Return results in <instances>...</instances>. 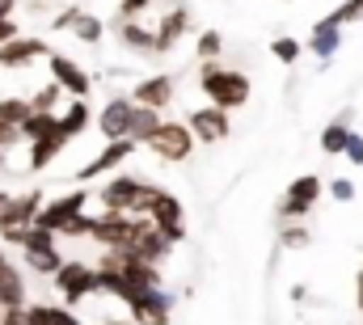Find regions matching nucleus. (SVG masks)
Instances as JSON below:
<instances>
[{
  "mask_svg": "<svg viewBox=\"0 0 363 325\" xmlns=\"http://www.w3.org/2000/svg\"><path fill=\"white\" fill-rule=\"evenodd\" d=\"M199 89L220 110H241V106H250V93H254L245 72L224 68V64H199Z\"/></svg>",
  "mask_w": 363,
  "mask_h": 325,
  "instance_id": "f257e3e1",
  "label": "nucleus"
},
{
  "mask_svg": "<svg viewBox=\"0 0 363 325\" xmlns=\"http://www.w3.org/2000/svg\"><path fill=\"white\" fill-rule=\"evenodd\" d=\"M51 283H55V292H60V300H64L68 309L81 304V300H89V296H101L97 266L81 262V258H68V262L60 266V275H51Z\"/></svg>",
  "mask_w": 363,
  "mask_h": 325,
  "instance_id": "f03ea898",
  "label": "nucleus"
},
{
  "mask_svg": "<svg viewBox=\"0 0 363 325\" xmlns=\"http://www.w3.org/2000/svg\"><path fill=\"white\" fill-rule=\"evenodd\" d=\"M17 249H21L26 266L38 270L43 279H47V275H60V266L68 262V258L60 253V233H47V228H26V237H21Z\"/></svg>",
  "mask_w": 363,
  "mask_h": 325,
  "instance_id": "7ed1b4c3",
  "label": "nucleus"
},
{
  "mask_svg": "<svg viewBox=\"0 0 363 325\" xmlns=\"http://www.w3.org/2000/svg\"><path fill=\"white\" fill-rule=\"evenodd\" d=\"M325 194H330V190H325V182H321L317 173H300V177L287 186L283 203H279V220H283V224L304 220V216L317 207V199H325Z\"/></svg>",
  "mask_w": 363,
  "mask_h": 325,
  "instance_id": "20e7f679",
  "label": "nucleus"
},
{
  "mask_svg": "<svg viewBox=\"0 0 363 325\" xmlns=\"http://www.w3.org/2000/svg\"><path fill=\"white\" fill-rule=\"evenodd\" d=\"M194 144H199V136L190 131V123H174V119H165V127L144 144L152 157H161V161L169 165H182L190 153H194Z\"/></svg>",
  "mask_w": 363,
  "mask_h": 325,
  "instance_id": "39448f33",
  "label": "nucleus"
},
{
  "mask_svg": "<svg viewBox=\"0 0 363 325\" xmlns=\"http://www.w3.org/2000/svg\"><path fill=\"white\" fill-rule=\"evenodd\" d=\"M135 216H148L157 228H182L186 224V211H182V199L165 186H152L144 182V199H140V211Z\"/></svg>",
  "mask_w": 363,
  "mask_h": 325,
  "instance_id": "423d86ee",
  "label": "nucleus"
},
{
  "mask_svg": "<svg viewBox=\"0 0 363 325\" xmlns=\"http://www.w3.org/2000/svg\"><path fill=\"white\" fill-rule=\"evenodd\" d=\"M93 194H85V186L81 190H68V194H60V199H47V207L38 211V220H34V228H47V233H68V224L77 220V216H85V203H89Z\"/></svg>",
  "mask_w": 363,
  "mask_h": 325,
  "instance_id": "0eeeda50",
  "label": "nucleus"
},
{
  "mask_svg": "<svg viewBox=\"0 0 363 325\" xmlns=\"http://www.w3.org/2000/svg\"><path fill=\"white\" fill-rule=\"evenodd\" d=\"M93 199L101 203V211H127V216H135V211H140V199H144V182L131 177V173H118V177H110Z\"/></svg>",
  "mask_w": 363,
  "mask_h": 325,
  "instance_id": "6e6552de",
  "label": "nucleus"
},
{
  "mask_svg": "<svg viewBox=\"0 0 363 325\" xmlns=\"http://www.w3.org/2000/svg\"><path fill=\"white\" fill-rule=\"evenodd\" d=\"M43 207H47V194H43V190L9 194L4 207H0V237H9L13 228H34V220H38Z\"/></svg>",
  "mask_w": 363,
  "mask_h": 325,
  "instance_id": "1a4fd4ad",
  "label": "nucleus"
},
{
  "mask_svg": "<svg viewBox=\"0 0 363 325\" xmlns=\"http://www.w3.org/2000/svg\"><path fill=\"white\" fill-rule=\"evenodd\" d=\"M123 253H131V258H140V262L161 266V262L174 253V245H169V237H165L148 216H135V237H131V245H127Z\"/></svg>",
  "mask_w": 363,
  "mask_h": 325,
  "instance_id": "9d476101",
  "label": "nucleus"
},
{
  "mask_svg": "<svg viewBox=\"0 0 363 325\" xmlns=\"http://www.w3.org/2000/svg\"><path fill=\"white\" fill-rule=\"evenodd\" d=\"M131 114H135V97L123 93V97H110L101 110H97V131L106 144L114 140H131Z\"/></svg>",
  "mask_w": 363,
  "mask_h": 325,
  "instance_id": "9b49d317",
  "label": "nucleus"
},
{
  "mask_svg": "<svg viewBox=\"0 0 363 325\" xmlns=\"http://www.w3.org/2000/svg\"><path fill=\"white\" fill-rule=\"evenodd\" d=\"M47 72H51L55 84H64L68 97H89L93 93V77L72 60V55H64V51H51V55H47Z\"/></svg>",
  "mask_w": 363,
  "mask_h": 325,
  "instance_id": "f8f14e48",
  "label": "nucleus"
},
{
  "mask_svg": "<svg viewBox=\"0 0 363 325\" xmlns=\"http://www.w3.org/2000/svg\"><path fill=\"white\" fill-rule=\"evenodd\" d=\"M186 123H190V131L199 136V144H220V140H228V131H233L228 110H220V106H211V101L199 106V110H190Z\"/></svg>",
  "mask_w": 363,
  "mask_h": 325,
  "instance_id": "ddd939ff",
  "label": "nucleus"
},
{
  "mask_svg": "<svg viewBox=\"0 0 363 325\" xmlns=\"http://www.w3.org/2000/svg\"><path fill=\"white\" fill-rule=\"evenodd\" d=\"M135 237V216L127 211H101L97 216V228H93V241L101 249H127Z\"/></svg>",
  "mask_w": 363,
  "mask_h": 325,
  "instance_id": "4468645a",
  "label": "nucleus"
},
{
  "mask_svg": "<svg viewBox=\"0 0 363 325\" xmlns=\"http://www.w3.org/2000/svg\"><path fill=\"white\" fill-rule=\"evenodd\" d=\"M127 309H131V321L135 325H169L174 296H169L165 287H152V292H140Z\"/></svg>",
  "mask_w": 363,
  "mask_h": 325,
  "instance_id": "2eb2a0df",
  "label": "nucleus"
},
{
  "mask_svg": "<svg viewBox=\"0 0 363 325\" xmlns=\"http://www.w3.org/2000/svg\"><path fill=\"white\" fill-rule=\"evenodd\" d=\"M135 106H152V110H169L174 97H178V77L169 72H157V77H140L135 89H131Z\"/></svg>",
  "mask_w": 363,
  "mask_h": 325,
  "instance_id": "dca6fc26",
  "label": "nucleus"
},
{
  "mask_svg": "<svg viewBox=\"0 0 363 325\" xmlns=\"http://www.w3.org/2000/svg\"><path fill=\"white\" fill-rule=\"evenodd\" d=\"M106 258L118 266V275H123L135 292H152V287H161V270H157L152 262H140V258H131V253H123V249H106Z\"/></svg>",
  "mask_w": 363,
  "mask_h": 325,
  "instance_id": "f3484780",
  "label": "nucleus"
},
{
  "mask_svg": "<svg viewBox=\"0 0 363 325\" xmlns=\"http://www.w3.org/2000/svg\"><path fill=\"white\" fill-rule=\"evenodd\" d=\"M317 60H321V68L338 55V47H342V21H338V13H325L317 26H313V34H308V43H304Z\"/></svg>",
  "mask_w": 363,
  "mask_h": 325,
  "instance_id": "a211bd4d",
  "label": "nucleus"
},
{
  "mask_svg": "<svg viewBox=\"0 0 363 325\" xmlns=\"http://www.w3.org/2000/svg\"><path fill=\"white\" fill-rule=\"evenodd\" d=\"M47 55H51V47H47L43 38L21 34V38H13V43L0 47V68H30V64H38V60H47Z\"/></svg>",
  "mask_w": 363,
  "mask_h": 325,
  "instance_id": "6ab92c4d",
  "label": "nucleus"
},
{
  "mask_svg": "<svg viewBox=\"0 0 363 325\" xmlns=\"http://www.w3.org/2000/svg\"><path fill=\"white\" fill-rule=\"evenodd\" d=\"M135 148H144V144H135V140H114V144H106V148H101V153H97V157H93L89 165H81V169H77V182L85 186V182H93V177L110 173L114 165L127 161V157H131Z\"/></svg>",
  "mask_w": 363,
  "mask_h": 325,
  "instance_id": "aec40b11",
  "label": "nucleus"
},
{
  "mask_svg": "<svg viewBox=\"0 0 363 325\" xmlns=\"http://www.w3.org/2000/svg\"><path fill=\"white\" fill-rule=\"evenodd\" d=\"M186 30H190V13H186V4H174L157 21V55H169L182 38H186Z\"/></svg>",
  "mask_w": 363,
  "mask_h": 325,
  "instance_id": "412c9836",
  "label": "nucleus"
},
{
  "mask_svg": "<svg viewBox=\"0 0 363 325\" xmlns=\"http://www.w3.org/2000/svg\"><path fill=\"white\" fill-rule=\"evenodd\" d=\"M114 34H118V43H123L127 51H135V55H157V26H144L140 17H131V21H118Z\"/></svg>",
  "mask_w": 363,
  "mask_h": 325,
  "instance_id": "4be33fe9",
  "label": "nucleus"
},
{
  "mask_svg": "<svg viewBox=\"0 0 363 325\" xmlns=\"http://www.w3.org/2000/svg\"><path fill=\"white\" fill-rule=\"evenodd\" d=\"M30 304V283H26V270L21 266H4L0 270V309H26Z\"/></svg>",
  "mask_w": 363,
  "mask_h": 325,
  "instance_id": "5701e85b",
  "label": "nucleus"
},
{
  "mask_svg": "<svg viewBox=\"0 0 363 325\" xmlns=\"http://www.w3.org/2000/svg\"><path fill=\"white\" fill-rule=\"evenodd\" d=\"M68 144H72V136H68L64 127H60L55 136H47V140H34V144H30V165H26V169H34V173H38V169H47V165L55 161Z\"/></svg>",
  "mask_w": 363,
  "mask_h": 325,
  "instance_id": "b1692460",
  "label": "nucleus"
},
{
  "mask_svg": "<svg viewBox=\"0 0 363 325\" xmlns=\"http://www.w3.org/2000/svg\"><path fill=\"white\" fill-rule=\"evenodd\" d=\"M161 127H165V110L135 106V114H131V140H135V144H148V140H152Z\"/></svg>",
  "mask_w": 363,
  "mask_h": 325,
  "instance_id": "393cba45",
  "label": "nucleus"
},
{
  "mask_svg": "<svg viewBox=\"0 0 363 325\" xmlns=\"http://www.w3.org/2000/svg\"><path fill=\"white\" fill-rule=\"evenodd\" d=\"M60 123H64V131L77 140V136H85V127L93 123V110H89V97H72L68 101V110L60 114Z\"/></svg>",
  "mask_w": 363,
  "mask_h": 325,
  "instance_id": "a878e982",
  "label": "nucleus"
},
{
  "mask_svg": "<svg viewBox=\"0 0 363 325\" xmlns=\"http://www.w3.org/2000/svg\"><path fill=\"white\" fill-rule=\"evenodd\" d=\"M30 317H34V325H85L68 304H30Z\"/></svg>",
  "mask_w": 363,
  "mask_h": 325,
  "instance_id": "bb28decb",
  "label": "nucleus"
},
{
  "mask_svg": "<svg viewBox=\"0 0 363 325\" xmlns=\"http://www.w3.org/2000/svg\"><path fill=\"white\" fill-rule=\"evenodd\" d=\"M317 144H321V153H325V157H347V144H351V127L334 119V123L321 131V140H317Z\"/></svg>",
  "mask_w": 363,
  "mask_h": 325,
  "instance_id": "cd10ccee",
  "label": "nucleus"
},
{
  "mask_svg": "<svg viewBox=\"0 0 363 325\" xmlns=\"http://www.w3.org/2000/svg\"><path fill=\"white\" fill-rule=\"evenodd\" d=\"M60 127H64V123H60V114H38V110H34V114L21 123V136L34 144V140H47V136H55Z\"/></svg>",
  "mask_w": 363,
  "mask_h": 325,
  "instance_id": "c85d7f7f",
  "label": "nucleus"
},
{
  "mask_svg": "<svg viewBox=\"0 0 363 325\" xmlns=\"http://www.w3.org/2000/svg\"><path fill=\"white\" fill-rule=\"evenodd\" d=\"M220 51H224V34H220V30H203V34L194 38V55H199V64H216Z\"/></svg>",
  "mask_w": 363,
  "mask_h": 325,
  "instance_id": "c756f323",
  "label": "nucleus"
},
{
  "mask_svg": "<svg viewBox=\"0 0 363 325\" xmlns=\"http://www.w3.org/2000/svg\"><path fill=\"white\" fill-rule=\"evenodd\" d=\"M64 97H68V93H64V84L47 81L34 97H30V101H34V110H38V114H60V101H64Z\"/></svg>",
  "mask_w": 363,
  "mask_h": 325,
  "instance_id": "7c9ffc66",
  "label": "nucleus"
},
{
  "mask_svg": "<svg viewBox=\"0 0 363 325\" xmlns=\"http://www.w3.org/2000/svg\"><path fill=\"white\" fill-rule=\"evenodd\" d=\"M34 114V101L30 97H0V123H26Z\"/></svg>",
  "mask_w": 363,
  "mask_h": 325,
  "instance_id": "2f4dec72",
  "label": "nucleus"
},
{
  "mask_svg": "<svg viewBox=\"0 0 363 325\" xmlns=\"http://www.w3.org/2000/svg\"><path fill=\"white\" fill-rule=\"evenodd\" d=\"M72 38H81V43L97 47V43L106 38V26H101V17H93V13H81V17H77V26H72Z\"/></svg>",
  "mask_w": 363,
  "mask_h": 325,
  "instance_id": "473e14b6",
  "label": "nucleus"
},
{
  "mask_svg": "<svg viewBox=\"0 0 363 325\" xmlns=\"http://www.w3.org/2000/svg\"><path fill=\"white\" fill-rule=\"evenodd\" d=\"M279 245H283V249H308V245H313V228L300 224V220H296V224H283Z\"/></svg>",
  "mask_w": 363,
  "mask_h": 325,
  "instance_id": "72a5a7b5",
  "label": "nucleus"
},
{
  "mask_svg": "<svg viewBox=\"0 0 363 325\" xmlns=\"http://www.w3.org/2000/svg\"><path fill=\"white\" fill-rule=\"evenodd\" d=\"M271 55L279 60V64H300V55H304V43L283 34V38H274V43H271Z\"/></svg>",
  "mask_w": 363,
  "mask_h": 325,
  "instance_id": "f704fd0d",
  "label": "nucleus"
},
{
  "mask_svg": "<svg viewBox=\"0 0 363 325\" xmlns=\"http://www.w3.org/2000/svg\"><path fill=\"white\" fill-rule=\"evenodd\" d=\"M325 190H330L334 203H355V194H359L351 177H334V182H325Z\"/></svg>",
  "mask_w": 363,
  "mask_h": 325,
  "instance_id": "c9c22d12",
  "label": "nucleus"
},
{
  "mask_svg": "<svg viewBox=\"0 0 363 325\" xmlns=\"http://www.w3.org/2000/svg\"><path fill=\"white\" fill-rule=\"evenodd\" d=\"M152 4H161V0H118V21H131V17H144Z\"/></svg>",
  "mask_w": 363,
  "mask_h": 325,
  "instance_id": "e433bc0d",
  "label": "nucleus"
},
{
  "mask_svg": "<svg viewBox=\"0 0 363 325\" xmlns=\"http://www.w3.org/2000/svg\"><path fill=\"white\" fill-rule=\"evenodd\" d=\"M93 228H97V216H77V220L68 224V233H64V237L81 241V237H93Z\"/></svg>",
  "mask_w": 363,
  "mask_h": 325,
  "instance_id": "4c0bfd02",
  "label": "nucleus"
},
{
  "mask_svg": "<svg viewBox=\"0 0 363 325\" xmlns=\"http://www.w3.org/2000/svg\"><path fill=\"white\" fill-rule=\"evenodd\" d=\"M334 13H338V21H342V26H351V21H363V0H342Z\"/></svg>",
  "mask_w": 363,
  "mask_h": 325,
  "instance_id": "58836bf2",
  "label": "nucleus"
},
{
  "mask_svg": "<svg viewBox=\"0 0 363 325\" xmlns=\"http://www.w3.org/2000/svg\"><path fill=\"white\" fill-rule=\"evenodd\" d=\"M26 136H21V127L17 123H0V148H17Z\"/></svg>",
  "mask_w": 363,
  "mask_h": 325,
  "instance_id": "ea45409f",
  "label": "nucleus"
},
{
  "mask_svg": "<svg viewBox=\"0 0 363 325\" xmlns=\"http://www.w3.org/2000/svg\"><path fill=\"white\" fill-rule=\"evenodd\" d=\"M77 17H81V9H64V13H55V21H51V30H68V34H72V26H77Z\"/></svg>",
  "mask_w": 363,
  "mask_h": 325,
  "instance_id": "a19ab883",
  "label": "nucleus"
},
{
  "mask_svg": "<svg viewBox=\"0 0 363 325\" xmlns=\"http://www.w3.org/2000/svg\"><path fill=\"white\" fill-rule=\"evenodd\" d=\"M0 325H34L30 304H26V309H4V321H0Z\"/></svg>",
  "mask_w": 363,
  "mask_h": 325,
  "instance_id": "79ce46f5",
  "label": "nucleus"
},
{
  "mask_svg": "<svg viewBox=\"0 0 363 325\" xmlns=\"http://www.w3.org/2000/svg\"><path fill=\"white\" fill-rule=\"evenodd\" d=\"M347 161L363 165V131H351V144H347Z\"/></svg>",
  "mask_w": 363,
  "mask_h": 325,
  "instance_id": "37998d69",
  "label": "nucleus"
},
{
  "mask_svg": "<svg viewBox=\"0 0 363 325\" xmlns=\"http://www.w3.org/2000/svg\"><path fill=\"white\" fill-rule=\"evenodd\" d=\"M13 38H21V26H17L13 17H0V47L13 43Z\"/></svg>",
  "mask_w": 363,
  "mask_h": 325,
  "instance_id": "c03bdc74",
  "label": "nucleus"
},
{
  "mask_svg": "<svg viewBox=\"0 0 363 325\" xmlns=\"http://www.w3.org/2000/svg\"><path fill=\"white\" fill-rule=\"evenodd\" d=\"M355 304H359V313H363V266L355 270Z\"/></svg>",
  "mask_w": 363,
  "mask_h": 325,
  "instance_id": "a18cd8bd",
  "label": "nucleus"
},
{
  "mask_svg": "<svg viewBox=\"0 0 363 325\" xmlns=\"http://www.w3.org/2000/svg\"><path fill=\"white\" fill-rule=\"evenodd\" d=\"M17 4H21V0H0V17H13V13H17Z\"/></svg>",
  "mask_w": 363,
  "mask_h": 325,
  "instance_id": "49530a36",
  "label": "nucleus"
},
{
  "mask_svg": "<svg viewBox=\"0 0 363 325\" xmlns=\"http://www.w3.org/2000/svg\"><path fill=\"white\" fill-rule=\"evenodd\" d=\"M9 266V253H4V241H0V270Z\"/></svg>",
  "mask_w": 363,
  "mask_h": 325,
  "instance_id": "de8ad7c7",
  "label": "nucleus"
},
{
  "mask_svg": "<svg viewBox=\"0 0 363 325\" xmlns=\"http://www.w3.org/2000/svg\"><path fill=\"white\" fill-rule=\"evenodd\" d=\"M101 325H135V321H114V317H106Z\"/></svg>",
  "mask_w": 363,
  "mask_h": 325,
  "instance_id": "09e8293b",
  "label": "nucleus"
},
{
  "mask_svg": "<svg viewBox=\"0 0 363 325\" xmlns=\"http://www.w3.org/2000/svg\"><path fill=\"white\" fill-rule=\"evenodd\" d=\"M4 157H9V148H0V169H4Z\"/></svg>",
  "mask_w": 363,
  "mask_h": 325,
  "instance_id": "8fccbe9b",
  "label": "nucleus"
},
{
  "mask_svg": "<svg viewBox=\"0 0 363 325\" xmlns=\"http://www.w3.org/2000/svg\"><path fill=\"white\" fill-rule=\"evenodd\" d=\"M4 199H9V194H4V190H0V207H4Z\"/></svg>",
  "mask_w": 363,
  "mask_h": 325,
  "instance_id": "3c124183",
  "label": "nucleus"
},
{
  "mask_svg": "<svg viewBox=\"0 0 363 325\" xmlns=\"http://www.w3.org/2000/svg\"><path fill=\"white\" fill-rule=\"evenodd\" d=\"M0 321H4V309H0Z\"/></svg>",
  "mask_w": 363,
  "mask_h": 325,
  "instance_id": "603ef678",
  "label": "nucleus"
}]
</instances>
